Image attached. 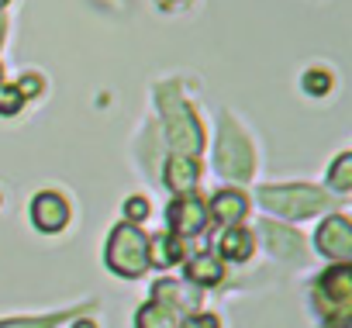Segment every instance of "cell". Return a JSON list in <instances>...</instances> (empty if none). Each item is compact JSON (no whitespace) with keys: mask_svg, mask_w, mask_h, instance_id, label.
Returning <instances> with one entry per match:
<instances>
[{"mask_svg":"<svg viewBox=\"0 0 352 328\" xmlns=\"http://www.w3.org/2000/svg\"><path fill=\"white\" fill-rule=\"evenodd\" d=\"M14 90L21 94V100H28V97H35V94L42 90V80H38V76L32 73V76H25L21 83H14Z\"/></svg>","mask_w":352,"mask_h":328,"instance_id":"obj_21","label":"cell"},{"mask_svg":"<svg viewBox=\"0 0 352 328\" xmlns=\"http://www.w3.org/2000/svg\"><path fill=\"white\" fill-rule=\"evenodd\" d=\"M184 328H218V321H214V318H194V321H187Z\"/></svg>","mask_w":352,"mask_h":328,"instance_id":"obj_23","label":"cell"},{"mask_svg":"<svg viewBox=\"0 0 352 328\" xmlns=\"http://www.w3.org/2000/svg\"><path fill=\"white\" fill-rule=\"evenodd\" d=\"M187 276H190L194 283H204V287H211V283H218V280H221V263H218L211 252H201V256H194V259H190V266H187Z\"/></svg>","mask_w":352,"mask_h":328,"instance_id":"obj_12","label":"cell"},{"mask_svg":"<svg viewBox=\"0 0 352 328\" xmlns=\"http://www.w3.org/2000/svg\"><path fill=\"white\" fill-rule=\"evenodd\" d=\"M259 201L283 218H311L328 208V197L318 187H263Z\"/></svg>","mask_w":352,"mask_h":328,"instance_id":"obj_4","label":"cell"},{"mask_svg":"<svg viewBox=\"0 0 352 328\" xmlns=\"http://www.w3.org/2000/svg\"><path fill=\"white\" fill-rule=\"evenodd\" d=\"M159 4H162L166 11H176V8H187L190 0H159Z\"/></svg>","mask_w":352,"mask_h":328,"instance_id":"obj_24","label":"cell"},{"mask_svg":"<svg viewBox=\"0 0 352 328\" xmlns=\"http://www.w3.org/2000/svg\"><path fill=\"white\" fill-rule=\"evenodd\" d=\"M32 221L38 232H63L69 225V204L56 190H45L32 201Z\"/></svg>","mask_w":352,"mask_h":328,"instance_id":"obj_7","label":"cell"},{"mask_svg":"<svg viewBox=\"0 0 352 328\" xmlns=\"http://www.w3.org/2000/svg\"><path fill=\"white\" fill-rule=\"evenodd\" d=\"M0 328H52L49 318H28V321H4Z\"/></svg>","mask_w":352,"mask_h":328,"instance_id":"obj_22","label":"cell"},{"mask_svg":"<svg viewBox=\"0 0 352 328\" xmlns=\"http://www.w3.org/2000/svg\"><path fill=\"white\" fill-rule=\"evenodd\" d=\"M166 184L173 187V190H190L194 184H197V162L194 159H187V155H173L169 162H166Z\"/></svg>","mask_w":352,"mask_h":328,"instance_id":"obj_9","label":"cell"},{"mask_svg":"<svg viewBox=\"0 0 352 328\" xmlns=\"http://www.w3.org/2000/svg\"><path fill=\"white\" fill-rule=\"evenodd\" d=\"M221 256L225 259H235V263H242V259H249L252 256V232H245V228H228L225 235H221Z\"/></svg>","mask_w":352,"mask_h":328,"instance_id":"obj_11","label":"cell"},{"mask_svg":"<svg viewBox=\"0 0 352 328\" xmlns=\"http://www.w3.org/2000/svg\"><path fill=\"white\" fill-rule=\"evenodd\" d=\"M0 39H4V21H0Z\"/></svg>","mask_w":352,"mask_h":328,"instance_id":"obj_26","label":"cell"},{"mask_svg":"<svg viewBox=\"0 0 352 328\" xmlns=\"http://www.w3.org/2000/svg\"><path fill=\"white\" fill-rule=\"evenodd\" d=\"M328 184H331L338 194H345V190L352 187V155H349V152H342V155L335 159V166L328 170Z\"/></svg>","mask_w":352,"mask_h":328,"instance_id":"obj_17","label":"cell"},{"mask_svg":"<svg viewBox=\"0 0 352 328\" xmlns=\"http://www.w3.org/2000/svg\"><path fill=\"white\" fill-rule=\"evenodd\" d=\"M21 104H25V100H21V94H18L14 87H4V83H0V114H14Z\"/></svg>","mask_w":352,"mask_h":328,"instance_id":"obj_19","label":"cell"},{"mask_svg":"<svg viewBox=\"0 0 352 328\" xmlns=\"http://www.w3.org/2000/svg\"><path fill=\"white\" fill-rule=\"evenodd\" d=\"M304 90H307L311 97H324V94L331 90V73H328V69H307V73H304Z\"/></svg>","mask_w":352,"mask_h":328,"instance_id":"obj_18","label":"cell"},{"mask_svg":"<svg viewBox=\"0 0 352 328\" xmlns=\"http://www.w3.org/2000/svg\"><path fill=\"white\" fill-rule=\"evenodd\" d=\"M245 208H249V201L239 190H221L214 197V218H221V221H239L245 215Z\"/></svg>","mask_w":352,"mask_h":328,"instance_id":"obj_13","label":"cell"},{"mask_svg":"<svg viewBox=\"0 0 352 328\" xmlns=\"http://www.w3.org/2000/svg\"><path fill=\"white\" fill-rule=\"evenodd\" d=\"M318 252L328 259H338V263H345L352 256V228H349L345 215L324 218V225L318 228Z\"/></svg>","mask_w":352,"mask_h":328,"instance_id":"obj_6","label":"cell"},{"mask_svg":"<svg viewBox=\"0 0 352 328\" xmlns=\"http://www.w3.org/2000/svg\"><path fill=\"white\" fill-rule=\"evenodd\" d=\"M138 328H176V314L166 304L152 300L138 311Z\"/></svg>","mask_w":352,"mask_h":328,"instance_id":"obj_16","label":"cell"},{"mask_svg":"<svg viewBox=\"0 0 352 328\" xmlns=\"http://www.w3.org/2000/svg\"><path fill=\"white\" fill-rule=\"evenodd\" d=\"M169 225H173V232L176 235H197L204 225H208V211H204V204L197 201V197H180L173 208H169Z\"/></svg>","mask_w":352,"mask_h":328,"instance_id":"obj_8","label":"cell"},{"mask_svg":"<svg viewBox=\"0 0 352 328\" xmlns=\"http://www.w3.org/2000/svg\"><path fill=\"white\" fill-rule=\"evenodd\" d=\"M318 307L324 314L328 328H349L352 318V273L345 263L331 266L321 280H318Z\"/></svg>","mask_w":352,"mask_h":328,"instance_id":"obj_1","label":"cell"},{"mask_svg":"<svg viewBox=\"0 0 352 328\" xmlns=\"http://www.w3.org/2000/svg\"><path fill=\"white\" fill-rule=\"evenodd\" d=\"M152 294H155V300L166 304L173 314H180V311H187V307L197 304V297H190V294L184 290V283H176V280H162V283H155Z\"/></svg>","mask_w":352,"mask_h":328,"instance_id":"obj_10","label":"cell"},{"mask_svg":"<svg viewBox=\"0 0 352 328\" xmlns=\"http://www.w3.org/2000/svg\"><path fill=\"white\" fill-rule=\"evenodd\" d=\"M148 259H155L159 266H169L176 259H184V242H176L173 235H159L148 245Z\"/></svg>","mask_w":352,"mask_h":328,"instance_id":"obj_15","label":"cell"},{"mask_svg":"<svg viewBox=\"0 0 352 328\" xmlns=\"http://www.w3.org/2000/svg\"><path fill=\"white\" fill-rule=\"evenodd\" d=\"M162 111H166V131H169V145L176 149V155H197L201 145H204V135H201V124L194 118V111L176 97L173 87L162 90Z\"/></svg>","mask_w":352,"mask_h":328,"instance_id":"obj_2","label":"cell"},{"mask_svg":"<svg viewBox=\"0 0 352 328\" xmlns=\"http://www.w3.org/2000/svg\"><path fill=\"white\" fill-rule=\"evenodd\" d=\"M218 170L228 180H245L252 173V145L232 121H225L218 135Z\"/></svg>","mask_w":352,"mask_h":328,"instance_id":"obj_5","label":"cell"},{"mask_svg":"<svg viewBox=\"0 0 352 328\" xmlns=\"http://www.w3.org/2000/svg\"><path fill=\"white\" fill-rule=\"evenodd\" d=\"M73 328H97V325H94V321H76Z\"/></svg>","mask_w":352,"mask_h":328,"instance_id":"obj_25","label":"cell"},{"mask_svg":"<svg viewBox=\"0 0 352 328\" xmlns=\"http://www.w3.org/2000/svg\"><path fill=\"white\" fill-rule=\"evenodd\" d=\"M124 215H128L131 221L148 218V201H145V197H128V201H124Z\"/></svg>","mask_w":352,"mask_h":328,"instance_id":"obj_20","label":"cell"},{"mask_svg":"<svg viewBox=\"0 0 352 328\" xmlns=\"http://www.w3.org/2000/svg\"><path fill=\"white\" fill-rule=\"evenodd\" d=\"M263 232H266V239H270V249L276 252V256H283V259H294V256H300V239H294L290 232H283V228H276V225H263Z\"/></svg>","mask_w":352,"mask_h":328,"instance_id":"obj_14","label":"cell"},{"mask_svg":"<svg viewBox=\"0 0 352 328\" xmlns=\"http://www.w3.org/2000/svg\"><path fill=\"white\" fill-rule=\"evenodd\" d=\"M4 4H8V0H0V8H4Z\"/></svg>","mask_w":352,"mask_h":328,"instance_id":"obj_27","label":"cell"},{"mask_svg":"<svg viewBox=\"0 0 352 328\" xmlns=\"http://www.w3.org/2000/svg\"><path fill=\"white\" fill-rule=\"evenodd\" d=\"M107 266L118 276H138L148 266V239L135 225H118L107 242Z\"/></svg>","mask_w":352,"mask_h":328,"instance_id":"obj_3","label":"cell"}]
</instances>
